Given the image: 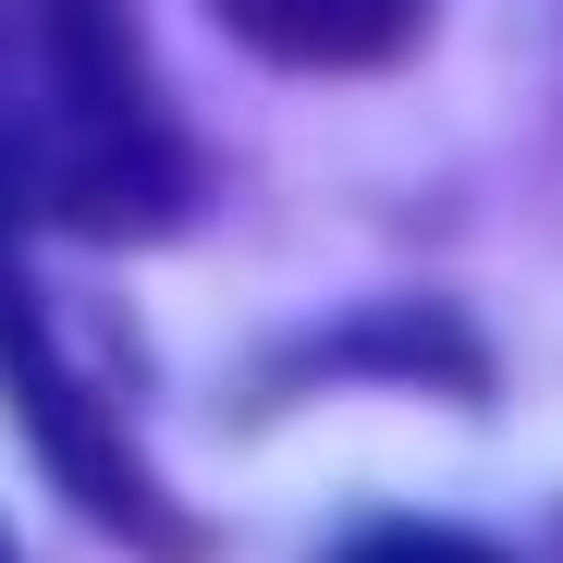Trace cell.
I'll return each mask as SVG.
<instances>
[{
    "instance_id": "cell-1",
    "label": "cell",
    "mask_w": 563,
    "mask_h": 563,
    "mask_svg": "<svg viewBox=\"0 0 563 563\" xmlns=\"http://www.w3.org/2000/svg\"><path fill=\"white\" fill-rule=\"evenodd\" d=\"M417 13L429 0H221V25L233 37H257L269 62H393L405 37H417Z\"/></svg>"
},
{
    "instance_id": "cell-2",
    "label": "cell",
    "mask_w": 563,
    "mask_h": 563,
    "mask_svg": "<svg viewBox=\"0 0 563 563\" xmlns=\"http://www.w3.org/2000/svg\"><path fill=\"white\" fill-rule=\"evenodd\" d=\"M331 563H503V551H478L465 527H355Z\"/></svg>"
},
{
    "instance_id": "cell-3",
    "label": "cell",
    "mask_w": 563,
    "mask_h": 563,
    "mask_svg": "<svg viewBox=\"0 0 563 563\" xmlns=\"http://www.w3.org/2000/svg\"><path fill=\"white\" fill-rule=\"evenodd\" d=\"M0 563H13V551H0Z\"/></svg>"
}]
</instances>
